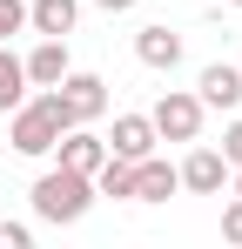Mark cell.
<instances>
[{"mask_svg": "<svg viewBox=\"0 0 242 249\" xmlns=\"http://www.w3.org/2000/svg\"><path fill=\"white\" fill-rule=\"evenodd\" d=\"M74 128V115L61 108V94L54 88H40L34 101H20L14 108V122H7V142H14V155H54V142Z\"/></svg>", "mask_w": 242, "mask_h": 249, "instance_id": "obj_1", "label": "cell"}, {"mask_svg": "<svg viewBox=\"0 0 242 249\" xmlns=\"http://www.w3.org/2000/svg\"><path fill=\"white\" fill-rule=\"evenodd\" d=\"M27 196H34V215H40V222H81V215L94 209V175H81V168H61V162H54L34 189H27Z\"/></svg>", "mask_w": 242, "mask_h": 249, "instance_id": "obj_2", "label": "cell"}, {"mask_svg": "<svg viewBox=\"0 0 242 249\" xmlns=\"http://www.w3.org/2000/svg\"><path fill=\"white\" fill-rule=\"evenodd\" d=\"M202 115H208V108H202V94L168 88V94L155 101V115H148V122H155L161 142H195V135H202Z\"/></svg>", "mask_w": 242, "mask_h": 249, "instance_id": "obj_3", "label": "cell"}, {"mask_svg": "<svg viewBox=\"0 0 242 249\" xmlns=\"http://www.w3.org/2000/svg\"><path fill=\"white\" fill-rule=\"evenodd\" d=\"M54 94H61V108H68L74 122H101V115H108V81H101V74H74V68H68V74L54 81Z\"/></svg>", "mask_w": 242, "mask_h": 249, "instance_id": "obj_4", "label": "cell"}, {"mask_svg": "<svg viewBox=\"0 0 242 249\" xmlns=\"http://www.w3.org/2000/svg\"><path fill=\"white\" fill-rule=\"evenodd\" d=\"M175 175H182L189 196H222V189H229V162H222V148H189V162L175 168Z\"/></svg>", "mask_w": 242, "mask_h": 249, "instance_id": "obj_5", "label": "cell"}, {"mask_svg": "<svg viewBox=\"0 0 242 249\" xmlns=\"http://www.w3.org/2000/svg\"><path fill=\"white\" fill-rule=\"evenodd\" d=\"M135 61H141V68H155V74H175V68H182V34H175L168 20L141 27V34H135Z\"/></svg>", "mask_w": 242, "mask_h": 249, "instance_id": "obj_6", "label": "cell"}, {"mask_svg": "<svg viewBox=\"0 0 242 249\" xmlns=\"http://www.w3.org/2000/svg\"><path fill=\"white\" fill-rule=\"evenodd\" d=\"M108 142V155H121V162H141V155H155V122L148 115H115V135H101Z\"/></svg>", "mask_w": 242, "mask_h": 249, "instance_id": "obj_7", "label": "cell"}, {"mask_svg": "<svg viewBox=\"0 0 242 249\" xmlns=\"http://www.w3.org/2000/svg\"><path fill=\"white\" fill-rule=\"evenodd\" d=\"M54 155H61V168H81V175H94V168L108 162V142H101L87 122H74L61 142H54Z\"/></svg>", "mask_w": 242, "mask_h": 249, "instance_id": "obj_8", "label": "cell"}, {"mask_svg": "<svg viewBox=\"0 0 242 249\" xmlns=\"http://www.w3.org/2000/svg\"><path fill=\"white\" fill-rule=\"evenodd\" d=\"M195 94H202V108H242V68L208 61V68H202V81H195Z\"/></svg>", "mask_w": 242, "mask_h": 249, "instance_id": "obj_9", "label": "cell"}, {"mask_svg": "<svg viewBox=\"0 0 242 249\" xmlns=\"http://www.w3.org/2000/svg\"><path fill=\"white\" fill-rule=\"evenodd\" d=\"M81 20V0H27V27L34 34H54V41H68Z\"/></svg>", "mask_w": 242, "mask_h": 249, "instance_id": "obj_10", "label": "cell"}, {"mask_svg": "<svg viewBox=\"0 0 242 249\" xmlns=\"http://www.w3.org/2000/svg\"><path fill=\"white\" fill-rule=\"evenodd\" d=\"M175 189H182V175L161 162V155H141L135 162V202H168Z\"/></svg>", "mask_w": 242, "mask_h": 249, "instance_id": "obj_11", "label": "cell"}, {"mask_svg": "<svg viewBox=\"0 0 242 249\" xmlns=\"http://www.w3.org/2000/svg\"><path fill=\"white\" fill-rule=\"evenodd\" d=\"M27 68V88H54L61 74H68V41H54V34H40V47L20 61Z\"/></svg>", "mask_w": 242, "mask_h": 249, "instance_id": "obj_12", "label": "cell"}, {"mask_svg": "<svg viewBox=\"0 0 242 249\" xmlns=\"http://www.w3.org/2000/svg\"><path fill=\"white\" fill-rule=\"evenodd\" d=\"M94 196H115V202H135V162H121V155H108V162L94 168Z\"/></svg>", "mask_w": 242, "mask_h": 249, "instance_id": "obj_13", "label": "cell"}, {"mask_svg": "<svg viewBox=\"0 0 242 249\" xmlns=\"http://www.w3.org/2000/svg\"><path fill=\"white\" fill-rule=\"evenodd\" d=\"M27 101V68H20V54H7V41H0V115H14Z\"/></svg>", "mask_w": 242, "mask_h": 249, "instance_id": "obj_14", "label": "cell"}, {"mask_svg": "<svg viewBox=\"0 0 242 249\" xmlns=\"http://www.w3.org/2000/svg\"><path fill=\"white\" fill-rule=\"evenodd\" d=\"M27 27V0H0V41H14Z\"/></svg>", "mask_w": 242, "mask_h": 249, "instance_id": "obj_15", "label": "cell"}, {"mask_svg": "<svg viewBox=\"0 0 242 249\" xmlns=\"http://www.w3.org/2000/svg\"><path fill=\"white\" fill-rule=\"evenodd\" d=\"M222 162H229V168H242V122H229V128H222Z\"/></svg>", "mask_w": 242, "mask_h": 249, "instance_id": "obj_16", "label": "cell"}, {"mask_svg": "<svg viewBox=\"0 0 242 249\" xmlns=\"http://www.w3.org/2000/svg\"><path fill=\"white\" fill-rule=\"evenodd\" d=\"M0 243H7V249H27L34 229H27V222H0Z\"/></svg>", "mask_w": 242, "mask_h": 249, "instance_id": "obj_17", "label": "cell"}, {"mask_svg": "<svg viewBox=\"0 0 242 249\" xmlns=\"http://www.w3.org/2000/svg\"><path fill=\"white\" fill-rule=\"evenodd\" d=\"M222 236H229V243H242V196L222 209Z\"/></svg>", "mask_w": 242, "mask_h": 249, "instance_id": "obj_18", "label": "cell"}, {"mask_svg": "<svg viewBox=\"0 0 242 249\" xmlns=\"http://www.w3.org/2000/svg\"><path fill=\"white\" fill-rule=\"evenodd\" d=\"M94 7H101V14H128L135 0H94Z\"/></svg>", "mask_w": 242, "mask_h": 249, "instance_id": "obj_19", "label": "cell"}, {"mask_svg": "<svg viewBox=\"0 0 242 249\" xmlns=\"http://www.w3.org/2000/svg\"><path fill=\"white\" fill-rule=\"evenodd\" d=\"M229 182H236V196H242V168H229Z\"/></svg>", "mask_w": 242, "mask_h": 249, "instance_id": "obj_20", "label": "cell"}, {"mask_svg": "<svg viewBox=\"0 0 242 249\" xmlns=\"http://www.w3.org/2000/svg\"><path fill=\"white\" fill-rule=\"evenodd\" d=\"M236 7H242V0H236Z\"/></svg>", "mask_w": 242, "mask_h": 249, "instance_id": "obj_21", "label": "cell"}]
</instances>
